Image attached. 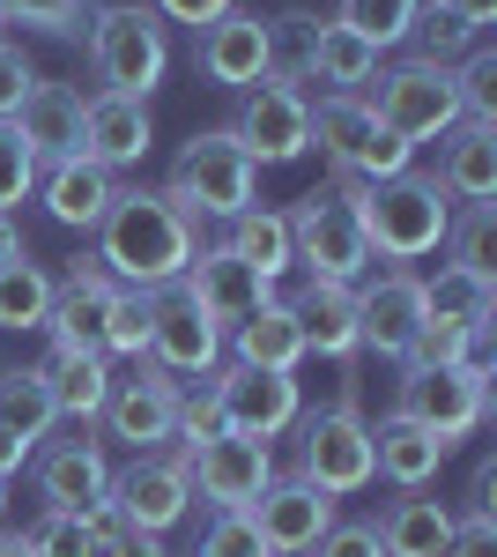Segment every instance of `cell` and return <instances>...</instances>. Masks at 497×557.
I'll list each match as a JSON object with an SVG mask.
<instances>
[{
	"mask_svg": "<svg viewBox=\"0 0 497 557\" xmlns=\"http://www.w3.org/2000/svg\"><path fill=\"white\" fill-rule=\"evenodd\" d=\"M305 438H297V475L305 483H320L327 498H357V491H372V424H364V409H357V394H341L334 409H312V417H297Z\"/></svg>",
	"mask_w": 497,
	"mask_h": 557,
	"instance_id": "cell-8",
	"label": "cell"
},
{
	"mask_svg": "<svg viewBox=\"0 0 497 557\" xmlns=\"http://www.w3.org/2000/svg\"><path fill=\"white\" fill-rule=\"evenodd\" d=\"M446 557H497V520H490V513H460Z\"/></svg>",
	"mask_w": 497,
	"mask_h": 557,
	"instance_id": "cell-50",
	"label": "cell"
},
{
	"mask_svg": "<svg viewBox=\"0 0 497 557\" xmlns=\"http://www.w3.org/2000/svg\"><path fill=\"white\" fill-rule=\"evenodd\" d=\"M112 194H120V178L104 172V164H89V157L38 164V201H45V215H52L60 231H97L104 209H112Z\"/></svg>",
	"mask_w": 497,
	"mask_h": 557,
	"instance_id": "cell-23",
	"label": "cell"
},
{
	"mask_svg": "<svg viewBox=\"0 0 497 557\" xmlns=\"http://www.w3.org/2000/svg\"><path fill=\"white\" fill-rule=\"evenodd\" d=\"M0 557H38V550H30V535H15V528H0Z\"/></svg>",
	"mask_w": 497,
	"mask_h": 557,
	"instance_id": "cell-57",
	"label": "cell"
},
{
	"mask_svg": "<svg viewBox=\"0 0 497 557\" xmlns=\"http://www.w3.org/2000/svg\"><path fill=\"white\" fill-rule=\"evenodd\" d=\"M446 454H453L446 438H431L423 424L394 417V409H386V417L372 424V475H386L394 491H423L431 475L446 469Z\"/></svg>",
	"mask_w": 497,
	"mask_h": 557,
	"instance_id": "cell-26",
	"label": "cell"
},
{
	"mask_svg": "<svg viewBox=\"0 0 497 557\" xmlns=\"http://www.w3.org/2000/svg\"><path fill=\"white\" fill-rule=\"evenodd\" d=\"M30 253V246H23V223H15V215H0V268H8V260H23Z\"/></svg>",
	"mask_w": 497,
	"mask_h": 557,
	"instance_id": "cell-55",
	"label": "cell"
},
{
	"mask_svg": "<svg viewBox=\"0 0 497 557\" xmlns=\"http://www.w3.org/2000/svg\"><path fill=\"white\" fill-rule=\"evenodd\" d=\"M490 357H468V364H446V372H415L401 364V386H394V417L423 424L431 438L460 446L468 431L490 424Z\"/></svg>",
	"mask_w": 497,
	"mask_h": 557,
	"instance_id": "cell-5",
	"label": "cell"
},
{
	"mask_svg": "<svg viewBox=\"0 0 497 557\" xmlns=\"http://www.w3.org/2000/svg\"><path fill=\"white\" fill-rule=\"evenodd\" d=\"M52 424H60V409H52L45 364H8V372H0V431L38 454L45 438H52Z\"/></svg>",
	"mask_w": 497,
	"mask_h": 557,
	"instance_id": "cell-33",
	"label": "cell"
},
{
	"mask_svg": "<svg viewBox=\"0 0 497 557\" xmlns=\"http://www.w3.org/2000/svg\"><path fill=\"white\" fill-rule=\"evenodd\" d=\"M0 528H8V475H0Z\"/></svg>",
	"mask_w": 497,
	"mask_h": 557,
	"instance_id": "cell-58",
	"label": "cell"
},
{
	"mask_svg": "<svg viewBox=\"0 0 497 557\" xmlns=\"http://www.w3.org/2000/svg\"><path fill=\"white\" fill-rule=\"evenodd\" d=\"M438 186L460 201H490L497 194V127H475V120H460L446 141H438Z\"/></svg>",
	"mask_w": 497,
	"mask_h": 557,
	"instance_id": "cell-29",
	"label": "cell"
},
{
	"mask_svg": "<svg viewBox=\"0 0 497 557\" xmlns=\"http://www.w3.org/2000/svg\"><path fill=\"white\" fill-rule=\"evenodd\" d=\"M415 8H423V0H341V8H334V23H341V30H357L372 52H386V45H409Z\"/></svg>",
	"mask_w": 497,
	"mask_h": 557,
	"instance_id": "cell-38",
	"label": "cell"
},
{
	"mask_svg": "<svg viewBox=\"0 0 497 557\" xmlns=\"http://www.w3.org/2000/svg\"><path fill=\"white\" fill-rule=\"evenodd\" d=\"M283 223H290V260L312 275V283H349V290H357V275L372 268V246H364V231H357L349 201L334 194V178H327V186H312Z\"/></svg>",
	"mask_w": 497,
	"mask_h": 557,
	"instance_id": "cell-9",
	"label": "cell"
},
{
	"mask_svg": "<svg viewBox=\"0 0 497 557\" xmlns=\"http://www.w3.org/2000/svg\"><path fill=\"white\" fill-rule=\"evenodd\" d=\"M149 8H157V23H186V30H208V23H215V15H231V8H238V0H149Z\"/></svg>",
	"mask_w": 497,
	"mask_h": 557,
	"instance_id": "cell-51",
	"label": "cell"
},
{
	"mask_svg": "<svg viewBox=\"0 0 497 557\" xmlns=\"http://www.w3.org/2000/svg\"><path fill=\"white\" fill-rule=\"evenodd\" d=\"M45 386H52V409H60L67 424H97V417H104V394H112V357H104V349L45 357Z\"/></svg>",
	"mask_w": 497,
	"mask_h": 557,
	"instance_id": "cell-31",
	"label": "cell"
},
{
	"mask_svg": "<svg viewBox=\"0 0 497 557\" xmlns=\"http://www.w3.org/2000/svg\"><path fill=\"white\" fill-rule=\"evenodd\" d=\"M97 557H171L164 535H134V528H104V543H97Z\"/></svg>",
	"mask_w": 497,
	"mask_h": 557,
	"instance_id": "cell-52",
	"label": "cell"
},
{
	"mask_svg": "<svg viewBox=\"0 0 497 557\" xmlns=\"http://www.w3.org/2000/svg\"><path fill=\"white\" fill-rule=\"evenodd\" d=\"M149 320H157V290H120L112 320H104V357H149Z\"/></svg>",
	"mask_w": 497,
	"mask_h": 557,
	"instance_id": "cell-40",
	"label": "cell"
},
{
	"mask_svg": "<svg viewBox=\"0 0 497 557\" xmlns=\"http://www.w3.org/2000/svg\"><path fill=\"white\" fill-rule=\"evenodd\" d=\"M164 201L186 215V223H231V215L260 209V164L238 149L231 127H201L194 141H178Z\"/></svg>",
	"mask_w": 497,
	"mask_h": 557,
	"instance_id": "cell-3",
	"label": "cell"
},
{
	"mask_svg": "<svg viewBox=\"0 0 497 557\" xmlns=\"http://www.w3.org/2000/svg\"><path fill=\"white\" fill-rule=\"evenodd\" d=\"M231 364H260V372H297L305 364V327H297V312H290V298H268L252 305L246 320L231 327Z\"/></svg>",
	"mask_w": 497,
	"mask_h": 557,
	"instance_id": "cell-28",
	"label": "cell"
},
{
	"mask_svg": "<svg viewBox=\"0 0 497 557\" xmlns=\"http://www.w3.org/2000/svg\"><path fill=\"white\" fill-rule=\"evenodd\" d=\"M112 298H120V283L97 268V253L67 260V275L52 283V312H45V343H52V357H67V349H104Z\"/></svg>",
	"mask_w": 497,
	"mask_h": 557,
	"instance_id": "cell-14",
	"label": "cell"
},
{
	"mask_svg": "<svg viewBox=\"0 0 497 557\" xmlns=\"http://www.w3.org/2000/svg\"><path fill=\"white\" fill-rule=\"evenodd\" d=\"M0 23H23L38 38H83L89 0H0Z\"/></svg>",
	"mask_w": 497,
	"mask_h": 557,
	"instance_id": "cell-44",
	"label": "cell"
},
{
	"mask_svg": "<svg viewBox=\"0 0 497 557\" xmlns=\"http://www.w3.org/2000/svg\"><path fill=\"white\" fill-rule=\"evenodd\" d=\"M89 75L112 89V97H157L171 75V30L157 23L149 0H112V8H89Z\"/></svg>",
	"mask_w": 497,
	"mask_h": 557,
	"instance_id": "cell-4",
	"label": "cell"
},
{
	"mask_svg": "<svg viewBox=\"0 0 497 557\" xmlns=\"http://www.w3.org/2000/svg\"><path fill=\"white\" fill-rule=\"evenodd\" d=\"M194 67H201V83L238 89V97H246L252 83H268V75H275V52H268V15L231 8V15H215L208 30H194Z\"/></svg>",
	"mask_w": 497,
	"mask_h": 557,
	"instance_id": "cell-15",
	"label": "cell"
},
{
	"mask_svg": "<svg viewBox=\"0 0 497 557\" xmlns=\"http://www.w3.org/2000/svg\"><path fill=\"white\" fill-rule=\"evenodd\" d=\"M468 513L497 520V461H475V483H468Z\"/></svg>",
	"mask_w": 497,
	"mask_h": 557,
	"instance_id": "cell-53",
	"label": "cell"
},
{
	"mask_svg": "<svg viewBox=\"0 0 497 557\" xmlns=\"http://www.w3.org/2000/svg\"><path fill=\"white\" fill-rule=\"evenodd\" d=\"M194 253H201V223L171 209L164 186H120L97 223V268L120 290H178Z\"/></svg>",
	"mask_w": 497,
	"mask_h": 557,
	"instance_id": "cell-1",
	"label": "cell"
},
{
	"mask_svg": "<svg viewBox=\"0 0 497 557\" xmlns=\"http://www.w3.org/2000/svg\"><path fill=\"white\" fill-rule=\"evenodd\" d=\"M246 520L260 528V543H268L275 557H305L341 513H334V498L320 491V483H305V475H275V483L246 506Z\"/></svg>",
	"mask_w": 497,
	"mask_h": 557,
	"instance_id": "cell-17",
	"label": "cell"
},
{
	"mask_svg": "<svg viewBox=\"0 0 497 557\" xmlns=\"http://www.w3.org/2000/svg\"><path fill=\"white\" fill-rule=\"evenodd\" d=\"M104 528H120V520H112V513H38L23 535H30V550H38V557H97Z\"/></svg>",
	"mask_w": 497,
	"mask_h": 557,
	"instance_id": "cell-37",
	"label": "cell"
},
{
	"mask_svg": "<svg viewBox=\"0 0 497 557\" xmlns=\"http://www.w3.org/2000/svg\"><path fill=\"white\" fill-rule=\"evenodd\" d=\"M8 127L30 141V157L38 164H60V157H83V89L75 83H30L23 97V112L8 120Z\"/></svg>",
	"mask_w": 497,
	"mask_h": 557,
	"instance_id": "cell-24",
	"label": "cell"
},
{
	"mask_svg": "<svg viewBox=\"0 0 497 557\" xmlns=\"http://www.w3.org/2000/svg\"><path fill=\"white\" fill-rule=\"evenodd\" d=\"M186 483H194V498H208V513H246L275 483V454H268V438L215 431L201 446H186Z\"/></svg>",
	"mask_w": 497,
	"mask_h": 557,
	"instance_id": "cell-10",
	"label": "cell"
},
{
	"mask_svg": "<svg viewBox=\"0 0 497 557\" xmlns=\"http://www.w3.org/2000/svg\"><path fill=\"white\" fill-rule=\"evenodd\" d=\"M334 194L349 201V215H357L372 260H394V268L431 260L438 246H446V231H453V194H446L431 172H415V164L394 172V178H378V186L334 178Z\"/></svg>",
	"mask_w": 497,
	"mask_h": 557,
	"instance_id": "cell-2",
	"label": "cell"
},
{
	"mask_svg": "<svg viewBox=\"0 0 497 557\" xmlns=\"http://www.w3.org/2000/svg\"><path fill=\"white\" fill-rule=\"evenodd\" d=\"M320 557H386V543H378V528L372 520H334L327 535L312 543Z\"/></svg>",
	"mask_w": 497,
	"mask_h": 557,
	"instance_id": "cell-48",
	"label": "cell"
},
{
	"mask_svg": "<svg viewBox=\"0 0 497 557\" xmlns=\"http://www.w3.org/2000/svg\"><path fill=\"white\" fill-rule=\"evenodd\" d=\"M431 8H446V15H460V23H468L475 38H483V30L497 23V0H431Z\"/></svg>",
	"mask_w": 497,
	"mask_h": 557,
	"instance_id": "cell-54",
	"label": "cell"
},
{
	"mask_svg": "<svg viewBox=\"0 0 497 557\" xmlns=\"http://www.w3.org/2000/svg\"><path fill=\"white\" fill-rule=\"evenodd\" d=\"M38 194V157H30V141L0 120V215L15 209V201H30Z\"/></svg>",
	"mask_w": 497,
	"mask_h": 557,
	"instance_id": "cell-45",
	"label": "cell"
},
{
	"mask_svg": "<svg viewBox=\"0 0 497 557\" xmlns=\"http://www.w3.org/2000/svg\"><path fill=\"white\" fill-rule=\"evenodd\" d=\"M45 312H52V275L38 260H8L0 268V327L8 335H45Z\"/></svg>",
	"mask_w": 497,
	"mask_h": 557,
	"instance_id": "cell-35",
	"label": "cell"
},
{
	"mask_svg": "<svg viewBox=\"0 0 497 557\" xmlns=\"http://www.w3.org/2000/svg\"><path fill=\"white\" fill-rule=\"evenodd\" d=\"M30 83H38V67L23 60V45L8 38V45H0V120H15V112H23Z\"/></svg>",
	"mask_w": 497,
	"mask_h": 557,
	"instance_id": "cell-49",
	"label": "cell"
},
{
	"mask_svg": "<svg viewBox=\"0 0 497 557\" xmlns=\"http://www.w3.org/2000/svg\"><path fill=\"white\" fill-rule=\"evenodd\" d=\"M194 506V483H186V454H134V469L112 475V491H104V513L134 528V535H171L178 520Z\"/></svg>",
	"mask_w": 497,
	"mask_h": 557,
	"instance_id": "cell-11",
	"label": "cell"
},
{
	"mask_svg": "<svg viewBox=\"0 0 497 557\" xmlns=\"http://www.w3.org/2000/svg\"><path fill=\"white\" fill-rule=\"evenodd\" d=\"M290 312L305 327V357H327V364L357 357V290L349 283H305L290 298Z\"/></svg>",
	"mask_w": 497,
	"mask_h": 557,
	"instance_id": "cell-27",
	"label": "cell"
},
{
	"mask_svg": "<svg viewBox=\"0 0 497 557\" xmlns=\"http://www.w3.org/2000/svg\"><path fill=\"white\" fill-rule=\"evenodd\" d=\"M178 290H186V298L201 305V312L215 320V327H238V320H246L252 305L268 298V283H260V275H252V268H246L238 253H231L223 238H215V246H201V253L186 260Z\"/></svg>",
	"mask_w": 497,
	"mask_h": 557,
	"instance_id": "cell-22",
	"label": "cell"
},
{
	"mask_svg": "<svg viewBox=\"0 0 497 557\" xmlns=\"http://www.w3.org/2000/svg\"><path fill=\"white\" fill-rule=\"evenodd\" d=\"M223 424V401H215V386H201V394H178V424H171V438H178V454L186 446H201V438H215Z\"/></svg>",
	"mask_w": 497,
	"mask_h": 557,
	"instance_id": "cell-47",
	"label": "cell"
},
{
	"mask_svg": "<svg viewBox=\"0 0 497 557\" xmlns=\"http://www.w3.org/2000/svg\"><path fill=\"white\" fill-rule=\"evenodd\" d=\"M223 246H231V253L275 290V275L290 268V223H283V209H246V215L223 223Z\"/></svg>",
	"mask_w": 497,
	"mask_h": 557,
	"instance_id": "cell-34",
	"label": "cell"
},
{
	"mask_svg": "<svg viewBox=\"0 0 497 557\" xmlns=\"http://www.w3.org/2000/svg\"><path fill=\"white\" fill-rule=\"evenodd\" d=\"M415 335H423V275L415 268H386L378 283L357 290V349L401 364Z\"/></svg>",
	"mask_w": 497,
	"mask_h": 557,
	"instance_id": "cell-18",
	"label": "cell"
},
{
	"mask_svg": "<svg viewBox=\"0 0 497 557\" xmlns=\"http://www.w3.org/2000/svg\"><path fill=\"white\" fill-rule=\"evenodd\" d=\"M372 120L386 134H401L409 149H423V141H446V134L460 127V89H453V67H438V60H394L386 75H372Z\"/></svg>",
	"mask_w": 497,
	"mask_h": 557,
	"instance_id": "cell-6",
	"label": "cell"
},
{
	"mask_svg": "<svg viewBox=\"0 0 497 557\" xmlns=\"http://www.w3.org/2000/svg\"><path fill=\"white\" fill-rule=\"evenodd\" d=\"M446 260L497 283V201H460L453 231H446Z\"/></svg>",
	"mask_w": 497,
	"mask_h": 557,
	"instance_id": "cell-36",
	"label": "cell"
},
{
	"mask_svg": "<svg viewBox=\"0 0 497 557\" xmlns=\"http://www.w3.org/2000/svg\"><path fill=\"white\" fill-rule=\"evenodd\" d=\"M149 149H157V120H149L141 97H112V89L83 97V157L89 164H104V172L120 178V172H134Z\"/></svg>",
	"mask_w": 497,
	"mask_h": 557,
	"instance_id": "cell-21",
	"label": "cell"
},
{
	"mask_svg": "<svg viewBox=\"0 0 497 557\" xmlns=\"http://www.w3.org/2000/svg\"><path fill=\"white\" fill-rule=\"evenodd\" d=\"M312 141L327 149L334 178H357V186H378V178L415 164V149L378 127L364 97H312Z\"/></svg>",
	"mask_w": 497,
	"mask_h": 557,
	"instance_id": "cell-7",
	"label": "cell"
},
{
	"mask_svg": "<svg viewBox=\"0 0 497 557\" xmlns=\"http://www.w3.org/2000/svg\"><path fill=\"white\" fill-rule=\"evenodd\" d=\"M378 75V52L357 30H341V23H320V38H312V67H305V83H327L320 97H364V83Z\"/></svg>",
	"mask_w": 497,
	"mask_h": 557,
	"instance_id": "cell-32",
	"label": "cell"
},
{
	"mask_svg": "<svg viewBox=\"0 0 497 557\" xmlns=\"http://www.w3.org/2000/svg\"><path fill=\"white\" fill-rule=\"evenodd\" d=\"M215 401H223V424L246 431V438H283L305 417V394L297 372H260V364H215L208 372Z\"/></svg>",
	"mask_w": 497,
	"mask_h": 557,
	"instance_id": "cell-13",
	"label": "cell"
},
{
	"mask_svg": "<svg viewBox=\"0 0 497 557\" xmlns=\"http://www.w3.org/2000/svg\"><path fill=\"white\" fill-rule=\"evenodd\" d=\"M178 424V380H171L164 364H134L126 380H112L104 394V431L126 438L134 454H157Z\"/></svg>",
	"mask_w": 497,
	"mask_h": 557,
	"instance_id": "cell-19",
	"label": "cell"
},
{
	"mask_svg": "<svg viewBox=\"0 0 497 557\" xmlns=\"http://www.w3.org/2000/svg\"><path fill=\"white\" fill-rule=\"evenodd\" d=\"M231 134H238V149H246L252 164H297L312 149V89L283 83V75L252 83L238 120H231Z\"/></svg>",
	"mask_w": 497,
	"mask_h": 557,
	"instance_id": "cell-12",
	"label": "cell"
},
{
	"mask_svg": "<svg viewBox=\"0 0 497 557\" xmlns=\"http://www.w3.org/2000/svg\"><path fill=\"white\" fill-rule=\"evenodd\" d=\"M149 364H164L171 380H208L223 364V327L208 320L186 290H157V320H149Z\"/></svg>",
	"mask_w": 497,
	"mask_h": 557,
	"instance_id": "cell-20",
	"label": "cell"
},
{
	"mask_svg": "<svg viewBox=\"0 0 497 557\" xmlns=\"http://www.w3.org/2000/svg\"><path fill=\"white\" fill-rule=\"evenodd\" d=\"M468 357H490V343L468 335V327H446V320H423V335L409 343L401 364H415V372H446V364H468Z\"/></svg>",
	"mask_w": 497,
	"mask_h": 557,
	"instance_id": "cell-42",
	"label": "cell"
},
{
	"mask_svg": "<svg viewBox=\"0 0 497 557\" xmlns=\"http://www.w3.org/2000/svg\"><path fill=\"white\" fill-rule=\"evenodd\" d=\"M23 461H30V446H23V438H8V431H0V475H15V469H23Z\"/></svg>",
	"mask_w": 497,
	"mask_h": 557,
	"instance_id": "cell-56",
	"label": "cell"
},
{
	"mask_svg": "<svg viewBox=\"0 0 497 557\" xmlns=\"http://www.w3.org/2000/svg\"><path fill=\"white\" fill-rule=\"evenodd\" d=\"M453 89H460V120L497 127V52L490 45H475L468 60H453Z\"/></svg>",
	"mask_w": 497,
	"mask_h": 557,
	"instance_id": "cell-43",
	"label": "cell"
},
{
	"mask_svg": "<svg viewBox=\"0 0 497 557\" xmlns=\"http://www.w3.org/2000/svg\"><path fill=\"white\" fill-rule=\"evenodd\" d=\"M0 45H8V23H0Z\"/></svg>",
	"mask_w": 497,
	"mask_h": 557,
	"instance_id": "cell-59",
	"label": "cell"
},
{
	"mask_svg": "<svg viewBox=\"0 0 497 557\" xmlns=\"http://www.w3.org/2000/svg\"><path fill=\"white\" fill-rule=\"evenodd\" d=\"M453 506L446 498H431V491H401V498H386L378 506V543H386V557H446V543H453Z\"/></svg>",
	"mask_w": 497,
	"mask_h": 557,
	"instance_id": "cell-25",
	"label": "cell"
},
{
	"mask_svg": "<svg viewBox=\"0 0 497 557\" xmlns=\"http://www.w3.org/2000/svg\"><path fill=\"white\" fill-rule=\"evenodd\" d=\"M104 491H112V461H104V438H89V424H75V438H45L38 454L45 513H104Z\"/></svg>",
	"mask_w": 497,
	"mask_h": 557,
	"instance_id": "cell-16",
	"label": "cell"
},
{
	"mask_svg": "<svg viewBox=\"0 0 497 557\" xmlns=\"http://www.w3.org/2000/svg\"><path fill=\"white\" fill-rule=\"evenodd\" d=\"M194 557H275V550L260 543V528H252L246 513H208L201 550H194Z\"/></svg>",
	"mask_w": 497,
	"mask_h": 557,
	"instance_id": "cell-46",
	"label": "cell"
},
{
	"mask_svg": "<svg viewBox=\"0 0 497 557\" xmlns=\"http://www.w3.org/2000/svg\"><path fill=\"white\" fill-rule=\"evenodd\" d=\"M312 38H320V15H312V8H283V15H268V52H275V75H283V83H305V67H312Z\"/></svg>",
	"mask_w": 497,
	"mask_h": 557,
	"instance_id": "cell-39",
	"label": "cell"
},
{
	"mask_svg": "<svg viewBox=\"0 0 497 557\" xmlns=\"http://www.w3.org/2000/svg\"><path fill=\"white\" fill-rule=\"evenodd\" d=\"M423 320H446V327H468V335H483L490 343L497 327V283L490 275H468V268H438V275H423Z\"/></svg>",
	"mask_w": 497,
	"mask_h": 557,
	"instance_id": "cell-30",
	"label": "cell"
},
{
	"mask_svg": "<svg viewBox=\"0 0 497 557\" xmlns=\"http://www.w3.org/2000/svg\"><path fill=\"white\" fill-rule=\"evenodd\" d=\"M409 38H415V60H438V67H453V60H468L475 52V30L460 23V15H446V8H415V23H409Z\"/></svg>",
	"mask_w": 497,
	"mask_h": 557,
	"instance_id": "cell-41",
	"label": "cell"
}]
</instances>
